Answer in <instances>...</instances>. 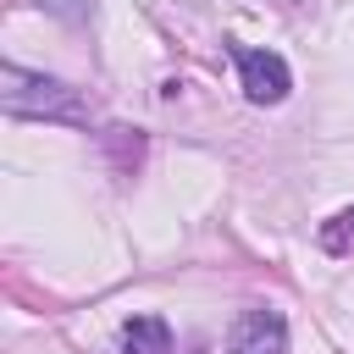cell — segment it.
Here are the masks:
<instances>
[{
	"label": "cell",
	"mask_w": 354,
	"mask_h": 354,
	"mask_svg": "<svg viewBox=\"0 0 354 354\" xmlns=\"http://www.w3.org/2000/svg\"><path fill=\"white\" fill-rule=\"evenodd\" d=\"M116 354H171V326L160 315H133L116 337Z\"/></svg>",
	"instance_id": "4"
},
{
	"label": "cell",
	"mask_w": 354,
	"mask_h": 354,
	"mask_svg": "<svg viewBox=\"0 0 354 354\" xmlns=\"http://www.w3.org/2000/svg\"><path fill=\"white\" fill-rule=\"evenodd\" d=\"M0 105L11 116H61V122H83V105L77 94L61 83V77H44V72H22V66H0Z\"/></svg>",
	"instance_id": "1"
},
{
	"label": "cell",
	"mask_w": 354,
	"mask_h": 354,
	"mask_svg": "<svg viewBox=\"0 0 354 354\" xmlns=\"http://www.w3.org/2000/svg\"><path fill=\"white\" fill-rule=\"evenodd\" d=\"M39 6H44V11H50V17H61V22H83V17H88V6H94V0H39Z\"/></svg>",
	"instance_id": "6"
},
{
	"label": "cell",
	"mask_w": 354,
	"mask_h": 354,
	"mask_svg": "<svg viewBox=\"0 0 354 354\" xmlns=\"http://www.w3.org/2000/svg\"><path fill=\"white\" fill-rule=\"evenodd\" d=\"M227 348H232V354H288V321H282V310L249 304V310L232 321Z\"/></svg>",
	"instance_id": "3"
},
{
	"label": "cell",
	"mask_w": 354,
	"mask_h": 354,
	"mask_svg": "<svg viewBox=\"0 0 354 354\" xmlns=\"http://www.w3.org/2000/svg\"><path fill=\"white\" fill-rule=\"evenodd\" d=\"M315 238H321V249H326V254H348V249H354V210H337V216H326Z\"/></svg>",
	"instance_id": "5"
},
{
	"label": "cell",
	"mask_w": 354,
	"mask_h": 354,
	"mask_svg": "<svg viewBox=\"0 0 354 354\" xmlns=\"http://www.w3.org/2000/svg\"><path fill=\"white\" fill-rule=\"evenodd\" d=\"M227 50H232L238 77H243V94H249L254 105H282V100H288L293 72H288V61H282L277 50H249V44H238V39H227Z\"/></svg>",
	"instance_id": "2"
}]
</instances>
